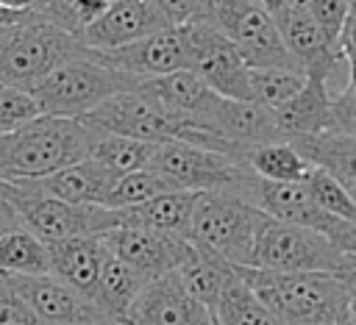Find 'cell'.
Listing matches in <instances>:
<instances>
[{
  "mask_svg": "<svg viewBox=\"0 0 356 325\" xmlns=\"http://www.w3.org/2000/svg\"><path fill=\"white\" fill-rule=\"evenodd\" d=\"M103 325H125V322H103Z\"/></svg>",
  "mask_w": 356,
  "mask_h": 325,
  "instance_id": "49",
  "label": "cell"
},
{
  "mask_svg": "<svg viewBox=\"0 0 356 325\" xmlns=\"http://www.w3.org/2000/svg\"><path fill=\"white\" fill-rule=\"evenodd\" d=\"M206 22H211L239 50L250 69L295 64L281 42L273 14L253 0H209Z\"/></svg>",
  "mask_w": 356,
  "mask_h": 325,
  "instance_id": "9",
  "label": "cell"
},
{
  "mask_svg": "<svg viewBox=\"0 0 356 325\" xmlns=\"http://www.w3.org/2000/svg\"><path fill=\"white\" fill-rule=\"evenodd\" d=\"M0 272L3 275H39L50 272V253L22 225L0 236Z\"/></svg>",
  "mask_w": 356,
  "mask_h": 325,
  "instance_id": "30",
  "label": "cell"
},
{
  "mask_svg": "<svg viewBox=\"0 0 356 325\" xmlns=\"http://www.w3.org/2000/svg\"><path fill=\"white\" fill-rule=\"evenodd\" d=\"M142 86L172 119H178V122L192 119L206 128V117H209L217 94L192 69H178V72H170L161 78H147V81H142Z\"/></svg>",
  "mask_w": 356,
  "mask_h": 325,
  "instance_id": "20",
  "label": "cell"
},
{
  "mask_svg": "<svg viewBox=\"0 0 356 325\" xmlns=\"http://www.w3.org/2000/svg\"><path fill=\"white\" fill-rule=\"evenodd\" d=\"M248 83H250V100H256L267 108H278L303 89L306 72L295 64L256 67L248 72Z\"/></svg>",
  "mask_w": 356,
  "mask_h": 325,
  "instance_id": "31",
  "label": "cell"
},
{
  "mask_svg": "<svg viewBox=\"0 0 356 325\" xmlns=\"http://www.w3.org/2000/svg\"><path fill=\"white\" fill-rule=\"evenodd\" d=\"M206 128L214 131L220 139H225L242 158L248 150L270 142H284L273 117V108L256 103V100H231L220 97L211 103V111L206 117Z\"/></svg>",
  "mask_w": 356,
  "mask_h": 325,
  "instance_id": "19",
  "label": "cell"
},
{
  "mask_svg": "<svg viewBox=\"0 0 356 325\" xmlns=\"http://www.w3.org/2000/svg\"><path fill=\"white\" fill-rule=\"evenodd\" d=\"M14 228H19V214H17L14 203L8 200L6 189H3V181H0V236L14 231Z\"/></svg>",
  "mask_w": 356,
  "mask_h": 325,
  "instance_id": "42",
  "label": "cell"
},
{
  "mask_svg": "<svg viewBox=\"0 0 356 325\" xmlns=\"http://www.w3.org/2000/svg\"><path fill=\"white\" fill-rule=\"evenodd\" d=\"M267 214L234 192H197L189 242L234 267H250Z\"/></svg>",
  "mask_w": 356,
  "mask_h": 325,
  "instance_id": "3",
  "label": "cell"
},
{
  "mask_svg": "<svg viewBox=\"0 0 356 325\" xmlns=\"http://www.w3.org/2000/svg\"><path fill=\"white\" fill-rule=\"evenodd\" d=\"M197 192H167L153 200H145L131 208H114L117 225H134V228H150V231H164L175 236L189 239V225H192V208H195Z\"/></svg>",
  "mask_w": 356,
  "mask_h": 325,
  "instance_id": "24",
  "label": "cell"
},
{
  "mask_svg": "<svg viewBox=\"0 0 356 325\" xmlns=\"http://www.w3.org/2000/svg\"><path fill=\"white\" fill-rule=\"evenodd\" d=\"M39 106L28 89L17 86H0V133H8L33 117H39Z\"/></svg>",
  "mask_w": 356,
  "mask_h": 325,
  "instance_id": "36",
  "label": "cell"
},
{
  "mask_svg": "<svg viewBox=\"0 0 356 325\" xmlns=\"http://www.w3.org/2000/svg\"><path fill=\"white\" fill-rule=\"evenodd\" d=\"M314 167L325 169L331 178H337L345 192L356 200V136L323 131L314 136H303L292 142Z\"/></svg>",
  "mask_w": 356,
  "mask_h": 325,
  "instance_id": "26",
  "label": "cell"
},
{
  "mask_svg": "<svg viewBox=\"0 0 356 325\" xmlns=\"http://www.w3.org/2000/svg\"><path fill=\"white\" fill-rule=\"evenodd\" d=\"M0 6L14 8V11H33L39 6V0H0Z\"/></svg>",
  "mask_w": 356,
  "mask_h": 325,
  "instance_id": "45",
  "label": "cell"
},
{
  "mask_svg": "<svg viewBox=\"0 0 356 325\" xmlns=\"http://www.w3.org/2000/svg\"><path fill=\"white\" fill-rule=\"evenodd\" d=\"M167 192H178L175 183L170 178H164L161 172H156L153 167H145V169L120 175L106 197V206L108 208H131V206H139V203L153 200Z\"/></svg>",
  "mask_w": 356,
  "mask_h": 325,
  "instance_id": "33",
  "label": "cell"
},
{
  "mask_svg": "<svg viewBox=\"0 0 356 325\" xmlns=\"http://www.w3.org/2000/svg\"><path fill=\"white\" fill-rule=\"evenodd\" d=\"M114 0H39V6L33 8L36 17L75 33L81 39V33L86 31V25H92Z\"/></svg>",
  "mask_w": 356,
  "mask_h": 325,
  "instance_id": "34",
  "label": "cell"
},
{
  "mask_svg": "<svg viewBox=\"0 0 356 325\" xmlns=\"http://www.w3.org/2000/svg\"><path fill=\"white\" fill-rule=\"evenodd\" d=\"M81 122L100 136H131V139H142V142H153V144L181 139V125H184V122L172 119L150 97V92L142 83L111 94L108 100H103L100 106L86 111L81 117Z\"/></svg>",
  "mask_w": 356,
  "mask_h": 325,
  "instance_id": "10",
  "label": "cell"
},
{
  "mask_svg": "<svg viewBox=\"0 0 356 325\" xmlns=\"http://www.w3.org/2000/svg\"><path fill=\"white\" fill-rule=\"evenodd\" d=\"M50 253V272L58 275L64 283L95 300L97 294V278L103 264V244L97 236H72L47 244Z\"/></svg>",
  "mask_w": 356,
  "mask_h": 325,
  "instance_id": "23",
  "label": "cell"
},
{
  "mask_svg": "<svg viewBox=\"0 0 356 325\" xmlns=\"http://www.w3.org/2000/svg\"><path fill=\"white\" fill-rule=\"evenodd\" d=\"M97 239L111 256L134 264L136 269L147 272L150 278H159V275L175 269L192 250V242L186 236L150 231V228H134V225H117V228L100 233Z\"/></svg>",
  "mask_w": 356,
  "mask_h": 325,
  "instance_id": "17",
  "label": "cell"
},
{
  "mask_svg": "<svg viewBox=\"0 0 356 325\" xmlns=\"http://www.w3.org/2000/svg\"><path fill=\"white\" fill-rule=\"evenodd\" d=\"M186 33L192 44L189 69L214 94L231 100H250V83H248L250 67L242 61L239 50L206 19L186 22Z\"/></svg>",
  "mask_w": 356,
  "mask_h": 325,
  "instance_id": "12",
  "label": "cell"
},
{
  "mask_svg": "<svg viewBox=\"0 0 356 325\" xmlns=\"http://www.w3.org/2000/svg\"><path fill=\"white\" fill-rule=\"evenodd\" d=\"M11 286L19 292V297L33 308V314L44 325H103L114 322L103 314V308L64 283L53 272L39 275H8Z\"/></svg>",
  "mask_w": 356,
  "mask_h": 325,
  "instance_id": "14",
  "label": "cell"
},
{
  "mask_svg": "<svg viewBox=\"0 0 356 325\" xmlns=\"http://www.w3.org/2000/svg\"><path fill=\"white\" fill-rule=\"evenodd\" d=\"M114 175L100 167L95 158H83L75 161L70 167H61L44 178H36L31 183H36L42 192L67 200V203H81V206H106V197L114 186Z\"/></svg>",
  "mask_w": 356,
  "mask_h": 325,
  "instance_id": "22",
  "label": "cell"
},
{
  "mask_svg": "<svg viewBox=\"0 0 356 325\" xmlns=\"http://www.w3.org/2000/svg\"><path fill=\"white\" fill-rule=\"evenodd\" d=\"M306 6L312 11V17L317 19V25L325 31V36L339 47V33L348 19L350 0H306Z\"/></svg>",
  "mask_w": 356,
  "mask_h": 325,
  "instance_id": "38",
  "label": "cell"
},
{
  "mask_svg": "<svg viewBox=\"0 0 356 325\" xmlns=\"http://www.w3.org/2000/svg\"><path fill=\"white\" fill-rule=\"evenodd\" d=\"M328 131L356 136V81H348L331 97V128Z\"/></svg>",
  "mask_w": 356,
  "mask_h": 325,
  "instance_id": "39",
  "label": "cell"
},
{
  "mask_svg": "<svg viewBox=\"0 0 356 325\" xmlns=\"http://www.w3.org/2000/svg\"><path fill=\"white\" fill-rule=\"evenodd\" d=\"M106 250V247H103ZM153 278L142 269H136L134 264L111 256L108 250L103 253V264H100V278H97V294L95 303L103 308V314L114 322H122L131 303L139 297V292L150 283Z\"/></svg>",
  "mask_w": 356,
  "mask_h": 325,
  "instance_id": "25",
  "label": "cell"
},
{
  "mask_svg": "<svg viewBox=\"0 0 356 325\" xmlns=\"http://www.w3.org/2000/svg\"><path fill=\"white\" fill-rule=\"evenodd\" d=\"M136 83H142V78L108 67L86 50L83 56L67 58L64 64L50 69L39 83L31 86V94L42 114L81 119L86 111H92L111 94L134 89Z\"/></svg>",
  "mask_w": 356,
  "mask_h": 325,
  "instance_id": "5",
  "label": "cell"
},
{
  "mask_svg": "<svg viewBox=\"0 0 356 325\" xmlns=\"http://www.w3.org/2000/svg\"><path fill=\"white\" fill-rule=\"evenodd\" d=\"M253 294L284 325H345L350 292L334 272H275L236 267Z\"/></svg>",
  "mask_w": 356,
  "mask_h": 325,
  "instance_id": "2",
  "label": "cell"
},
{
  "mask_svg": "<svg viewBox=\"0 0 356 325\" xmlns=\"http://www.w3.org/2000/svg\"><path fill=\"white\" fill-rule=\"evenodd\" d=\"M331 97H334V92L328 89L325 81L306 78L303 89L292 100L273 108L281 139L295 142V139L328 131L331 128Z\"/></svg>",
  "mask_w": 356,
  "mask_h": 325,
  "instance_id": "21",
  "label": "cell"
},
{
  "mask_svg": "<svg viewBox=\"0 0 356 325\" xmlns=\"http://www.w3.org/2000/svg\"><path fill=\"white\" fill-rule=\"evenodd\" d=\"M339 56L342 67H348V81H356V0H350V11L339 33Z\"/></svg>",
  "mask_w": 356,
  "mask_h": 325,
  "instance_id": "41",
  "label": "cell"
},
{
  "mask_svg": "<svg viewBox=\"0 0 356 325\" xmlns=\"http://www.w3.org/2000/svg\"><path fill=\"white\" fill-rule=\"evenodd\" d=\"M95 58L106 61L108 67H117L134 78H161L178 69H189L192 61V44L186 25H167L156 33H147L139 42L122 44L108 53H92Z\"/></svg>",
  "mask_w": 356,
  "mask_h": 325,
  "instance_id": "15",
  "label": "cell"
},
{
  "mask_svg": "<svg viewBox=\"0 0 356 325\" xmlns=\"http://www.w3.org/2000/svg\"><path fill=\"white\" fill-rule=\"evenodd\" d=\"M167 25V17L156 8L153 0H114L92 25H86L81 42L89 53H108Z\"/></svg>",
  "mask_w": 356,
  "mask_h": 325,
  "instance_id": "18",
  "label": "cell"
},
{
  "mask_svg": "<svg viewBox=\"0 0 356 325\" xmlns=\"http://www.w3.org/2000/svg\"><path fill=\"white\" fill-rule=\"evenodd\" d=\"M345 250H348V253H353V256H356V236H353V239H350V242H348V244H345Z\"/></svg>",
  "mask_w": 356,
  "mask_h": 325,
  "instance_id": "48",
  "label": "cell"
},
{
  "mask_svg": "<svg viewBox=\"0 0 356 325\" xmlns=\"http://www.w3.org/2000/svg\"><path fill=\"white\" fill-rule=\"evenodd\" d=\"M273 19L295 67H300L306 78H317L328 83L331 75L342 67V56L339 47L325 36V31L312 17L306 0L286 3L281 11L273 14Z\"/></svg>",
  "mask_w": 356,
  "mask_h": 325,
  "instance_id": "13",
  "label": "cell"
},
{
  "mask_svg": "<svg viewBox=\"0 0 356 325\" xmlns=\"http://www.w3.org/2000/svg\"><path fill=\"white\" fill-rule=\"evenodd\" d=\"M245 164L256 178L278 183H300L314 167L292 142H270L245 153Z\"/></svg>",
  "mask_w": 356,
  "mask_h": 325,
  "instance_id": "28",
  "label": "cell"
},
{
  "mask_svg": "<svg viewBox=\"0 0 356 325\" xmlns=\"http://www.w3.org/2000/svg\"><path fill=\"white\" fill-rule=\"evenodd\" d=\"M8 200L19 214V225L44 244L72 236H100L117 228V214L108 206H81L42 192L31 181H3Z\"/></svg>",
  "mask_w": 356,
  "mask_h": 325,
  "instance_id": "6",
  "label": "cell"
},
{
  "mask_svg": "<svg viewBox=\"0 0 356 325\" xmlns=\"http://www.w3.org/2000/svg\"><path fill=\"white\" fill-rule=\"evenodd\" d=\"M334 275L345 283V289L350 292V297H356V256H353V253L345 250V256H342L339 267L334 269Z\"/></svg>",
  "mask_w": 356,
  "mask_h": 325,
  "instance_id": "43",
  "label": "cell"
},
{
  "mask_svg": "<svg viewBox=\"0 0 356 325\" xmlns=\"http://www.w3.org/2000/svg\"><path fill=\"white\" fill-rule=\"evenodd\" d=\"M31 11H14V8H6V6H0V28L3 25H11V22H19L22 17H28Z\"/></svg>",
  "mask_w": 356,
  "mask_h": 325,
  "instance_id": "44",
  "label": "cell"
},
{
  "mask_svg": "<svg viewBox=\"0 0 356 325\" xmlns=\"http://www.w3.org/2000/svg\"><path fill=\"white\" fill-rule=\"evenodd\" d=\"M253 3H259L267 14H275V11H281L286 3H292V0H253Z\"/></svg>",
  "mask_w": 356,
  "mask_h": 325,
  "instance_id": "46",
  "label": "cell"
},
{
  "mask_svg": "<svg viewBox=\"0 0 356 325\" xmlns=\"http://www.w3.org/2000/svg\"><path fill=\"white\" fill-rule=\"evenodd\" d=\"M345 250L328 236L267 217L256 239L250 267L275 272H334Z\"/></svg>",
  "mask_w": 356,
  "mask_h": 325,
  "instance_id": "8",
  "label": "cell"
},
{
  "mask_svg": "<svg viewBox=\"0 0 356 325\" xmlns=\"http://www.w3.org/2000/svg\"><path fill=\"white\" fill-rule=\"evenodd\" d=\"M242 197L250 200V203H253L259 211H264L270 219L317 231V233L328 236L331 242H337L342 250H345V244L356 236V225L325 214V211L314 203V197L309 194V189L303 186V181H300V183H278V181H264V178L250 175V181L245 183Z\"/></svg>",
  "mask_w": 356,
  "mask_h": 325,
  "instance_id": "11",
  "label": "cell"
},
{
  "mask_svg": "<svg viewBox=\"0 0 356 325\" xmlns=\"http://www.w3.org/2000/svg\"><path fill=\"white\" fill-rule=\"evenodd\" d=\"M217 325H284L245 283L236 267L228 269L217 306H214Z\"/></svg>",
  "mask_w": 356,
  "mask_h": 325,
  "instance_id": "27",
  "label": "cell"
},
{
  "mask_svg": "<svg viewBox=\"0 0 356 325\" xmlns=\"http://www.w3.org/2000/svg\"><path fill=\"white\" fill-rule=\"evenodd\" d=\"M303 186L309 189V194L314 197V203H317L325 214L356 225V200H353V197L345 192V186H342L337 178H331L325 169L312 167L309 175L303 178Z\"/></svg>",
  "mask_w": 356,
  "mask_h": 325,
  "instance_id": "35",
  "label": "cell"
},
{
  "mask_svg": "<svg viewBox=\"0 0 356 325\" xmlns=\"http://www.w3.org/2000/svg\"><path fill=\"white\" fill-rule=\"evenodd\" d=\"M125 325H217L209 311L175 275V269L153 278L131 303Z\"/></svg>",
  "mask_w": 356,
  "mask_h": 325,
  "instance_id": "16",
  "label": "cell"
},
{
  "mask_svg": "<svg viewBox=\"0 0 356 325\" xmlns=\"http://www.w3.org/2000/svg\"><path fill=\"white\" fill-rule=\"evenodd\" d=\"M97 133L81 119L39 114L0 133V181H36L89 158Z\"/></svg>",
  "mask_w": 356,
  "mask_h": 325,
  "instance_id": "1",
  "label": "cell"
},
{
  "mask_svg": "<svg viewBox=\"0 0 356 325\" xmlns=\"http://www.w3.org/2000/svg\"><path fill=\"white\" fill-rule=\"evenodd\" d=\"M231 267L234 264H228V261H222V258H217V256H211V253H206V250H200V247L192 244L189 256L175 267V275L181 278V283L209 311H214L217 297H220V289H222V281H225V275H228Z\"/></svg>",
  "mask_w": 356,
  "mask_h": 325,
  "instance_id": "29",
  "label": "cell"
},
{
  "mask_svg": "<svg viewBox=\"0 0 356 325\" xmlns=\"http://www.w3.org/2000/svg\"><path fill=\"white\" fill-rule=\"evenodd\" d=\"M0 325H44L3 272H0Z\"/></svg>",
  "mask_w": 356,
  "mask_h": 325,
  "instance_id": "37",
  "label": "cell"
},
{
  "mask_svg": "<svg viewBox=\"0 0 356 325\" xmlns=\"http://www.w3.org/2000/svg\"><path fill=\"white\" fill-rule=\"evenodd\" d=\"M156 8L167 17L170 25H186L195 19H206L209 0H153Z\"/></svg>",
  "mask_w": 356,
  "mask_h": 325,
  "instance_id": "40",
  "label": "cell"
},
{
  "mask_svg": "<svg viewBox=\"0 0 356 325\" xmlns=\"http://www.w3.org/2000/svg\"><path fill=\"white\" fill-rule=\"evenodd\" d=\"M156 144L153 142H142V139H131V136H100L89 153V158H95L100 167H106L114 178L145 169L150 164Z\"/></svg>",
  "mask_w": 356,
  "mask_h": 325,
  "instance_id": "32",
  "label": "cell"
},
{
  "mask_svg": "<svg viewBox=\"0 0 356 325\" xmlns=\"http://www.w3.org/2000/svg\"><path fill=\"white\" fill-rule=\"evenodd\" d=\"M156 172H161L164 178H170L175 183V189L184 192H234L242 194L245 183L250 181V169L242 158L217 153V150H206L189 142H159L150 164Z\"/></svg>",
  "mask_w": 356,
  "mask_h": 325,
  "instance_id": "7",
  "label": "cell"
},
{
  "mask_svg": "<svg viewBox=\"0 0 356 325\" xmlns=\"http://www.w3.org/2000/svg\"><path fill=\"white\" fill-rule=\"evenodd\" d=\"M83 53L86 47L75 33L31 11L19 22L0 28V86L31 92L50 69Z\"/></svg>",
  "mask_w": 356,
  "mask_h": 325,
  "instance_id": "4",
  "label": "cell"
},
{
  "mask_svg": "<svg viewBox=\"0 0 356 325\" xmlns=\"http://www.w3.org/2000/svg\"><path fill=\"white\" fill-rule=\"evenodd\" d=\"M345 325H356V297L348 300V308H345Z\"/></svg>",
  "mask_w": 356,
  "mask_h": 325,
  "instance_id": "47",
  "label": "cell"
}]
</instances>
